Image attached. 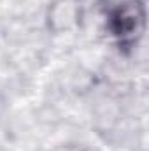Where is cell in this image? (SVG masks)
Masks as SVG:
<instances>
[{"label": "cell", "mask_w": 149, "mask_h": 151, "mask_svg": "<svg viewBox=\"0 0 149 151\" xmlns=\"http://www.w3.org/2000/svg\"><path fill=\"white\" fill-rule=\"evenodd\" d=\"M107 27L121 49L133 47L146 30V5L142 0H121L109 9Z\"/></svg>", "instance_id": "1"}, {"label": "cell", "mask_w": 149, "mask_h": 151, "mask_svg": "<svg viewBox=\"0 0 149 151\" xmlns=\"http://www.w3.org/2000/svg\"><path fill=\"white\" fill-rule=\"evenodd\" d=\"M79 19V4L77 0H56L49 7L47 23L54 32H63L77 23Z\"/></svg>", "instance_id": "2"}]
</instances>
